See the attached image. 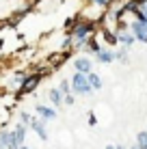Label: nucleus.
I'll list each match as a JSON object with an SVG mask.
<instances>
[{
    "instance_id": "1",
    "label": "nucleus",
    "mask_w": 147,
    "mask_h": 149,
    "mask_svg": "<svg viewBox=\"0 0 147 149\" xmlns=\"http://www.w3.org/2000/svg\"><path fill=\"white\" fill-rule=\"evenodd\" d=\"M69 84H72V91L76 95H82V97H89L93 95V89L89 84V78L87 74H80V71H74V76L69 78Z\"/></svg>"
},
{
    "instance_id": "2",
    "label": "nucleus",
    "mask_w": 147,
    "mask_h": 149,
    "mask_svg": "<svg viewBox=\"0 0 147 149\" xmlns=\"http://www.w3.org/2000/svg\"><path fill=\"white\" fill-rule=\"evenodd\" d=\"M41 80H43V78L37 74V71H30V74H26L24 82L20 84V89H17V97H24V95L35 93V91H37V86L41 84Z\"/></svg>"
},
{
    "instance_id": "3",
    "label": "nucleus",
    "mask_w": 147,
    "mask_h": 149,
    "mask_svg": "<svg viewBox=\"0 0 147 149\" xmlns=\"http://www.w3.org/2000/svg\"><path fill=\"white\" fill-rule=\"evenodd\" d=\"M93 65H95V61L91 58L89 54H78V56H74V61H72V67L74 71H80V74H89V71H93Z\"/></svg>"
},
{
    "instance_id": "4",
    "label": "nucleus",
    "mask_w": 147,
    "mask_h": 149,
    "mask_svg": "<svg viewBox=\"0 0 147 149\" xmlns=\"http://www.w3.org/2000/svg\"><path fill=\"white\" fill-rule=\"evenodd\" d=\"M28 130H33L35 134L39 136V141H48V138H50L48 127H45V121H43V119H39V117H33V119H30Z\"/></svg>"
},
{
    "instance_id": "5",
    "label": "nucleus",
    "mask_w": 147,
    "mask_h": 149,
    "mask_svg": "<svg viewBox=\"0 0 147 149\" xmlns=\"http://www.w3.org/2000/svg\"><path fill=\"white\" fill-rule=\"evenodd\" d=\"M35 117H39V119H43V121H54L59 117V112L54 110V106L37 104V106H35Z\"/></svg>"
},
{
    "instance_id": "6",
    "label": "nucleus",
    "mask_w": 147,
    "mask_h": 149,
    "mask_svg": "<svg viewBox=\"0 0 147 149\" xmlns=\"http://www.w3.org/2000/svg\"><path fill=\"white\" fill-rule=\"evenodd\" d=\"M130 33L134 35V39L139 41V43H147V28L139 19H132V22H130Z\"/></svg>"
},
{
    "instance_id": "7",
    "label": "nucleus",
    "mask_w": 147,
    "mask_h": 149,
    "mask_svg": "<svg viewBox=\"0 0 147 149\" xmlns=\"http://www.w3.org/2000/svg\"><path fill=\"white\" fill-rule=\"evenodd\" d=\"M102 41H100V37H98V35H93V37H89L87 39V43H84V48H82V52L84 54H89V56H95V54H98L100 52V50H102Z\"/></svg>"
},
{
    "instance_id": "8",
    "label": "nucleus",
    "mask_w": 147,
    "mask_h": 149,
    "mask_svg": "<svg viewBox=\"0 0 147 149\" xmlns=\"http://www.w3.org/2000/svg\"><path fill=\"white\" fill-rule=\"evenodd\" d=\"M95 61H98L100 65H110V63H115V50L102 45V50L95 54Z\"/></svg>"
},
{
    "instance_id": "9",
    "label": "nucleus",
    "mask_w": 147,
    "mask_h": 149,
    "mask_svg": "<svg viewBox=\"0 0 147 149\" xmlns=\"http://www.w3.org/2000/svg\"><path fill=\"white\" fill-rule=\"evenodd\" d=\"M69 56H72V52H63V50H61V52L52 54V56L48 58V65H50V67H52V71H54V69H59L61 65H65V63H67V61H69Z\"/></svg>"
},
{
    "instance_id": "10",
    "label": "nucleus",
    "mask_w": 147,
    "mask_h": 149,
    "mask_svg": "<svg viewBox=\"0 0 147 149\" xmlns=\"http://www.w3.org/2000/svg\"><path fill=\"white\" fill-rule=\"evenodd\" d=\"M117 43L123 45V48H132L136 43V39H134V35L130 33V30H121V33H117Z\"/></svg>"
},
{
    "instance_id": "11",
    "label": "nucleus",
    "mask_w": 147,
    "mask_h": 149,
    "mask_svg": "<svg viewBox=\"0 0 147 149\" xmlns=\"http://www.w3.org/2000/svg\"><path fill=\"white\" fill-rule=\"evenodd\" d=\"M48 102L54 108H61V106H63V93L59 91V86H52V89L48 91Z\"/></svg>"
},
{
    "instance_id": "12",
    "label": "nucleus",
    "mask_w": 147,
    "mask_h": 149,
    "mask_svg": "<svg viewBox=\"0 0 147 149\" xmlns=\"http://www.w3.org/2000/svg\"><path fill=\"white\" fill-rule=\"evenodd\" d=\"M115 61L121 65H130V48H123V45H119L117 50H115Z\"/></svg>"
},
{
    "instance_id": "13",
    "label": "nucleus",
    "mask_w": 147,
    "mask_h": 149,
    "mask_svg": "<svg viewBox=\"0 0 147 149\" xmlns=\"http://www.w3.org/2000/svg\"><path fill=\"white\" fill-rule=\"evenodd\" d=\"M26 132H28V125H26V123H22V121H17V123H15V127H13V134L17 136L20 145H24V143H26Z\"/></svg>"
},
{
    "instance_id": "14",
    "label": "nucleus",
    "mask_w": 147,
    "mask_h": 149,
    "mask_svg": "<svg viewBox=\"0 0 147 149\" xmlns=\"http://www.w3.org/2000/svg\"><path fill=\"white\" fill-rule=\"evenodd\" d=\"M87 78H89V84H91V89H93V91H100L104 86V80H102V76H100L98 71H89Z\"/></svg>"
},
{
    "instance_id": "15",
    "label": "nucleus",
    "mask_w": 147,
    "mask_h": 149,
    "mask_svg": "<svg viewBox=\"0 0 147 149\" xmlns=\"http://www.w3.org/2000/svg\"><path fill=\"white\" fill-rule=\"evenodd\" d=\"M24 78H26V71H15L11 78H9V82H11V86H13L15 91H17V89H20V84L24 82Z\"/></svg>"
},
{
    "instance_id": "16",
    "label": "nucleus",
    "mask_w": 147,
    "mask_h": 149,
    "mask_svg": "<svg viewBox=\"0 0 147 149\" xmlns=\"http://www.w3.org/2000/svg\"><path fill=\"white\" fill-rule=\"evenodd\" d=\"M61 50L63 52H74V37L72 35H65L63 41H61Z\"/></svg>"
},
{
    "instance_id": "17",
    "label": "nucleus",
    "mask_w": 147,
    "mask_h": 149,
    "mask_svg": "<svg viewBox=\"0 0 147 149\" xmlns=\"http://www.w3.org/2000/svg\"><path fill=\"white\" fill-rule=\"evenodd\" d=\"M87 4H95V7H100V9H108V7H113L115 2H119V0H84Z\"/></svg>"
},
{
    "instance_id": "18",
    "label": "nucleus",
    "mask_w": 147,
    "mask_h": 149,
    "mask_svg": "<svg viewBox=\"0 0 147 149\" xmlns=\"http://www.w3.org/2000/svg\"><path fill=\"white\" fill-rule=\"evenodd\" d=\"M136 147L147 149V132H139V134H136Z\"/></svg>"
},
{
    "instance_id": "19",
    "label": "nucleus",
    "mask_w": 147,
    "mask_h": 149,
    "mask_svg": "<svg viewBox=\"0 0 147 149\" xmlns=\"http://www.w3.org/2000/svg\"><path fill=\"white\" fill-rule=\"evenodd\" d=\"M22 145H20V141H17V136L13 134V130H11V134H9V145H7V149H20Z\"/></svg>"
},
{
    "instance_id": "20",
    "label": "nucleus",
    "mask_w": 147,
    "mask_h": 149,
    "mask_svg": "<svg viewBox=\"0 0 147 149\" xmlns=\"http://www.w3.org/2000/svg\"><path fill=\"white\" fill-rule=\"evenodd\" d=\"M59 91H61L63 95L72 93V84H69V80H61V82H59Z\"/></svg>"
},
{
    "instance_id": "21",
    "label": "nucleus",
    "mask_w": 147,
    "mask_h": 149,
    "mask_svg": "<svg viewBox=\"0 0 147 149\" xmlns=\"http://www.w3.org/2000/svg\"><path fill=\"white\" fill-rule=\"evenodd\" d=\"M30 119H33V115L30 112H26V110H20V117H17V121H22V123H30Z\"/></svg>"
},
{
    "instance_id": "22",
    "label": "nucleus",
    "mask_w": 147,
    "mask_h": 149,
    "mask_svg": "<svg viewBox=\"0 0 147 149\" xmlns=\"http://www.w3.org/2000/svg\"><path fill=\"white\" fill-rule=\"evenodd\" d=\"M76 104V97L72 93H67V95H63V106H74Z\"/></svg>"
},
{
    "instance_id": "23",
    "label": "nucleus",
    "mask_w": 147,
    "mask_h": 149,
    "mask_svg": "<svg viewBox=\"0 0 147 149\" xmlns=\"http://www.w3.org/2000/svg\"><path fill=\"white\" fill-rule=\"evenodd\" d=\"M87 119H89V125H91V127H95V125H98V117H95V112H89V117H87Z\"/></svg>"
},
{
    "instance_id": "24",
    "label": "nucleus",
    "mask_w": 147,
    "mask_h": 149,
    "mask_svg": "<svg viewBox=\"0 0 147 149\" xmlns=\"http://www.w3.org/2000/svg\"><path fill=\"white\" fill-rule=\"evenodd\" d=\"M20 149H33V147H28V145H22V147H20Z\"/></svg>"
},
{
    "instance_id": "25",
    "label": "nucleus",
    "mask_w": 147,
    "mask_h": 149,
    "mask_svg": "<svg viewBox=\"0 0 147 149\" xmlns=\"http://www.w3.org/2000/svg\"><path fill=\"white\" fill-rule=\"evenodd\" d=\"M106 149H115V145H106Z\"/></svg>"
},
{
    "instance_id": "26",
    "label": "nucleus",
    "mask_w": 147,
    "mask_h": 149,
    "mask_svg": "<svg viewBox=\"0 0 147 149\" xmlns=\"http://www.w3.org/2000/svg\"><path fill=\"white\" fill-rule=\"evenodd\" d=\"M141 24H145V28H147V19H145V22H141Z\"/></svg>"
},
{
    "instance_id": "27",
    "label": "nucleus",
    "mask_w": 147,
    "mask_h": 149,
    "mask_svg": "<svg viewBox=\"0 0 147 149\" xmlns=\"http://www.w3.org/2000/svg\"><path fill=\"white\" fill-rule=\"evenodd\" d=\"M130 149H139V147H136V145H132V147H130Z\"/></svg>"
},
{
    "instance_id": "28",
    "label": "nucleus",
    "mask_w": 147,
    "mask_h": 149,
    "mask_svg": "<svg viewBox=\"0 0 147 149\" xmlns=\"http://www.w3.org/2000/svg\"><path fill=\"white\" fill-rule=\"evenodd\" d=\"M2 95H4V93H0V102H2Z\"/></svg>"
},
{
    "instance_id": "29",
    "label": "nucleus",
    "mask_w": 147,
    "mask_h": 149,
    "mask_svg": "<svg viewBox=\"0 0 147 149\" xmlns=\"http://www.w3.org/2000/svg\"><path fill=\"white\" fill-rule=\"evenodd\" d=\"M115 149H123V147H115Z\"/></svg>"
}]
</instances>
